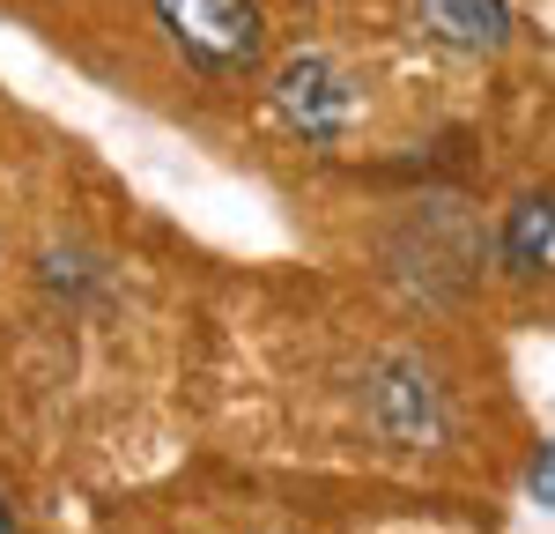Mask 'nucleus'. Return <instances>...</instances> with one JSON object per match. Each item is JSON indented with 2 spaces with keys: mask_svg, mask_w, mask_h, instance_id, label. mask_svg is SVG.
<instances>
[{
  "mask_svg": "<svg viewBox=\"0 0 555 534\" xmlns=\"http://www.w3.org/2000/svg\"><path fill=\"white\" fill-rule=\"evenodd\" d=\"M171 52L208 82H245L267 67V15L259 0H149Z\"/></svg>",
  "mask_w": 555,
  "mask_h": 534,
  "instance_id": "1",
  "label": "nucleus"
},
{
  "mask_svg": "<svg viewBox=\"0 0 555 534\" xmlns=\"http://www.w3.org/2000/svg\"><path fill=\"white\" fill-rule=\"evenodd\" d=\"M363 423L378 431L392 453H423V445L444 438L452 423V400H444V379L429 371L423 356H371L363 371Z\"/></svg>",
  "mask_w": 555,
  "mask_h": 534,
  "instance_id": "2",
  "label": "nucleus"
},
{
  "mask_svg": "<svg viewBox=\"0 0 555 534\" xmlns=\"http://www.w3.org/2000/svg\"><path fill=\"white\" fill-rule=\"evenodd\" d=\"M267 104H274V119L311 141V149H334L348 141V127L363 119V89L348 75L341 60H326V52H289L274 75H267Z\"/></svg>",
  "mask_w": 555,
  "mask_h": 534,
  "instance_id": "3",
  "label": "nucleus"
},
{
  "mask_svg": "<svg viewBox=\"0 0 555 534\" xmlns=\"http://www.w3.org/2000/svg\"><path fill=\"white\" fill-rule=\"evenodd\" d=\"M415 30L437 52H460V60H489L504 52L518 30L512 0H415Z\"/></svg>",
  "mask_w": 555,
  "mask_h": 534,
  "instance_id": "4",
  "label": "nucleus"
},
{
  "mask_svg": "<svg viewBox=\"0 0 555 534\" xmlns=\"http://www.w3.org/2000/svg\"><path fill=\"white\" fill-rule=\"evenodd\" d=\"M496 260L518 282H533V275L555 267V186H526L512 208H504V223H496Z\"/></svg>",
  "mask_w": 555,
  "mask_h": 534,
  "instance_id": "5",
  "label": "nucleus"
},
{
  "mask_svg": "<svg viewBox=\"0 0 555 534\" xmlns=\"http://www.w3.org/2000/svg\"><path fill=\"white\" fill-rule=\"evenodd\" d=\"M38 282H44V297L82 305V297H96V290L112 282V275H104V260L82 253V245H44V253H38Z\"/></svg>",
  "mask_w": 555,
  "mask_h": 534,
  "instance_id": "6",
  "label": "nucleus"
},
{
  "mask_svg": "<svg viewBox=\"0 0 555 534\" xmlns=\"http://www.w3.org/2000/svg\"><path fill=\"white\" fill-rule=\"evenodd\" d=\"M526 497H533V505H548V512H555V438L541 445L533 460H526Z\"/></svg>",
  "mask_w": 555,
  "mask_h": 534,
  "instance_id": "7",
  "label": "nucleus"
},
{
  "mask_svg": "<svg viewBox=\"0 0 555 534\" xmlns=\"http://www.w3.org/2000/svg\"><path fill=\"white\" fill-rule=\"evenodd\" d=\"M0 534H23V527H15V505H8V497H0Z\"/></svg>",
  "mask_w": 555,
  "mask_h": 534,
  "instance_id": "8",
  "label": "nucleus"
}]
</instances>
